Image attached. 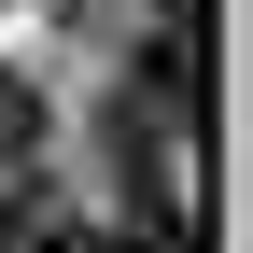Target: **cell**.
<instances>
[{"instance_id": "3", "label": "cell", "mask_w": 253, "mask_h": 253, "mask_svg": "<svg viewBox=\"0 0 253 253\" xmlns=\"http://www.w3.org/2000/svg\"><path fill=\"white\" fill-rule=\"evenodd\" d=\"M28 155H42V84L0 71V169H28Z\"/></svg>"}, {"instance_id": "5", "label": "cell", "mask_w": 253, "mask_h": 253, "mask_svg": "<svg viewBox=\"0 0 253 253\" xmlns=\"http://www.w3.org/2000/svg\"><path fill=\"white\" fill-rule=\"evenodd\" d=\"M141 14H197V0H84V28H99V42H113V28H141Z\"/></svg>"}, {"instance_id": "4", "label": "cell", "mask_w": 253, "mask_h": 253, "mask_svg": "<svg viewBox=\"0 0 253 253\" xmlns=\"http://www.w3.org/2000/svg\"><path fill=\"white\" fill-rule=\"evenodd\" d=\"M28 239H42V183L14 169V183H0V253H28Z\"/></svg>"}, {"instance_id": "2", "label": "cell", "mask_w": 253, "mask_h": 253, "mask_svg": "<svg viewBox=\"0 0 253 253\" xmlns=\"http://www.w3.org/2000/svg\"><path fill=\"white\" fill-rule=\"evenodd\" d=\"M28 253H197V239H183V225H126V211H113V225H56V211H42Z\"/></svg>"}, {"instance_id": "1", "label": "cell", "mask_w": 253, "mask_h": 253, "mask_svg": "<svg viewBox=\"0 0 253 253\" xmlns=\"http://www.w3.org/2000/svg\"><path fill=\"white\" fill-rule=\"evenodd\" d=\"M113 99H141V113H197V14H141L126 28V71H113Z\"/></svg>"}]
</instances>
